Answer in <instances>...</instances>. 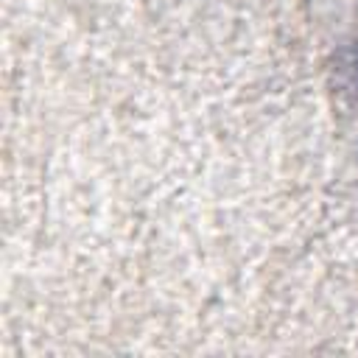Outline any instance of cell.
I'll list each match as a JSON object with an SVG mask.
<instances>
[{
  "label": "cell",
  "mask_w": 358,
  "mask_h": 358,
  "mask_svg": "<svg viewBox=\"0 0 358 358\" xmlns=\"http://www.w3.org/2000/svg\"><path fill=\"white\" fill-rule=\"evenodd\" d=\"M347 78H350V90L358 98V39L350 45V53H347Z\"/></svg>",
  "instance_id": "1"
}]
</instances>
